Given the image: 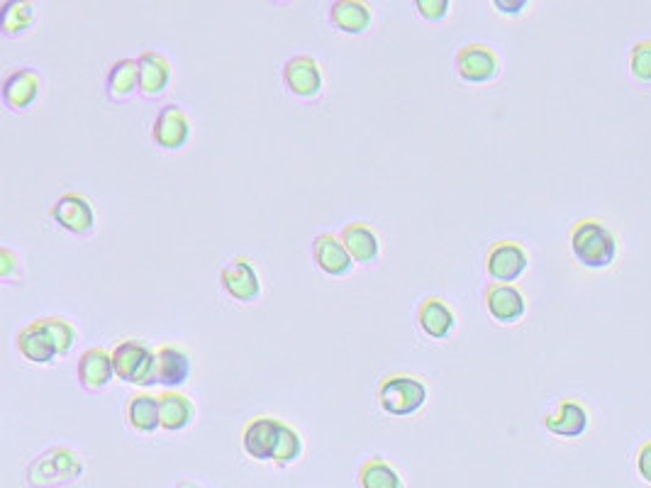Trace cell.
<instances>
[{
	"label": "cell",
	"instance_id": "obj_5",
	"mask_svg": "<svg viewBox=\"0 0 651 488\" xmlns=\"http://www.w3.org/2000/svg\"><path fill=\"white\" fill-rule=\"evenodd\" d=\"M49 215H52V220L61 230L71 232V235L86 237L96 227V210H93L91 201L83 193L76 191L59 196L52 208H49Z\"/></svg>",
	"mask_w": 651,
	"mask_h": 488
},
{
	"label": "cell",
	"instance_id": "obj_10",
	"mask_svg": "<svg viewBox=\"0 0 651 488\" xmlns=\"http://www.w3.org/2000/svg\"><path fill=\"white\" fill-rule=\"evenodd\" d=\"M283 83L288 93L300 98V101H315L322 93V71L320 64L308 54L288 59L283 64Z\"/></svg>",
	"mask_w": 651,
	"mask_h": 488
},
{
	"label": "cell",
	"instance_id": "obj_6",
	"mask_svg": "<svg viewBox=\"0 0 651 488\" xmlns=\"http://www.w3.org/2000/svg\"><path fill=\"white\" fill-rule=\"evenodd\" d=\"M220 286L232 301L237 303H257L261 298V279L257 266L247 257L230 259L220 271Z\"/></svg>",
	"mask_w": 651,
	"mask_h": 488
},
{
	"label": "cell",
	"instance_id": "obj_20",
	"mask_svg": "<svg viewBox=\"0 0 651 488\" xmlns=\"http://www.w3.org/2000/svg\"><path fill=\"white\" fill-rule=\"evenodd\" d=\"M15 347H18V352L30 364L47 366L59 357L57 347H54V342L49 340V335L42 330L37 320H32L30 325L22 327L18 335H15Z\"/></svg>",
	"mask_w": 651,
	"mask_h": 488
},
{
	"label": "cell",
	"instance_id": "obj_19",
	"mask_svg": "<svg viewBox=\"0 0 651 488\" xmlns=\"http://www.w3.org/2000/svg\"><path fill=\"white\" fill-rule=\"evenodd\" d=\"M344 247H347L349 257L354 259V264L361 266H374L381 257V242H378V235L371 230V225L366 223H349L344 225L342 230Z\"/></svg>",
	"mask_w": 651,
	"mask_h": 488
},
{
	"label": "cell",
	"instance_id": "obj_27",
	"mask_svg": "<svg viewBox=\"0 0 651 488\" xmlns=\"http://www.w3.org/2000/svg\"><path fill=\"white\" fill-rule=\"evenodd\" d=\"M32 22H35V8H32V3L10 0V3L3 5V13H0V30H3L5 37L25 35V32L32 27Z\"/></svg>",
	"mask_w": 651,
	"mask_h": 488
},
{
	"label": "cell",
	"instance_id": "obj_9",
	"mask_svg": "<svg viewBox=\"0 0 651 488\" xmlns=\"http://www.w3.org/2000/svg\"><path fill=\"white\" fill-rule=\"evenodd\" d=\"M152 140L164 152H178L191 140V120L183 113L181 105L169 103L157 113L152 125Z\"/></svg>",
	"mask_w": 651,
	"mask_h": 488
},
{
	"label": "cell",
	"instance_id": "obj_2",
	"mask_svg": "<svg viewBox=\"0 0 651 488\" xmlns=\"http://www.w3.org/2000/svg\"><path fill=\"white\" fill-rule=\"evenodd\" d=\"M83 474V462L76 452L69 447H52L42 452L40 457L32 459L25 476L30 488H59L74 484Z\"/></svg>",
	"mask_w": 651,
	"mask_h": 488
},
{
	"label": "cell",
	"instance_id": "obj_3",
	"mask_svg": "<svg viewBox=\"0 0 651 488\" xmlns=\"http://www.w3.org/2000/svg\"><path fill=\"white\" fill-rule=\"evenodd\" d=\"M573 257L586 269H608L617 257V244L612 232L598 220H581L571 232Z\"/></svg>",
	"mask_w": 651,
	"mask_h": 488
},
{
	"label": "cell",
	"instance_id": "obj_25",
	"mask_svg": "<svg viewBox=\"0 0 651 488\" xmlns=\"http://www.w3.org/2000/svg\"><path fill=\"white\" fill-rule=\"evenodd\" d=\"M544 427L559 437H581L588 427V413L581 403L561 401L556 413L544 418Z\"/></svg>",
	"mask_w": 651,
	"mask_h": 488
},
{
	"label": "cell",
	"instance_id": "obj_18",
	"mask_svg": "<svg viewBox=\"0 0 651 488\" xmlns=\"http://www.w3.org/2000/svg\"><path fill=\"white\" fill-rule=\"evenodd\" d=\"M191 376V357L181 347L164 345L157 349V366H154V384L166 388L183 386Z\"/></svg>",
	"mask_w": 651,
	"mask_h": 488
},
{
	"label": "cell",
	"instance_id": "obj_4",
	"mask_svg": "<svg viewBox=\"0 0 651 488\" xmlns=\"http://www.w3.org/2000/svg\"><path fill=\"white\" fill-rule=\"evenodd\" d=\"M115 376L125 384L154 386V366H157V352L144 345L142 340H122L113 349Z\"/></svg>",
	"mask_w": 651,
	"mask_h": 488
},
{
	"label": "cell",
	"instance_id": "obj_34",
	"mask_svg": "<svg viewBox=\"0 0 651 488\" xmlns=\"http://www.w3.org/2000/svg\"><path fill=\"white\" fill-rule=\"evenodd\" d=\"M495 8L500 10L503 15H517L527 8V3H505V0H495Z\"/></svg>",
	"mask_w": 651,
	"mask_h": 488
},
{
	"label": "cell",
	"instance_id": "obj_17",
	"mask_svg": "<svg viewBox=\"0 0 651 488\" xmlns=\"http://www.w3.org/2000/svg\"><path fill=\"white\" fill-rule=\"evenodd\" d=\"M139 61V96L159 98L171 83V64L164 54L147 49L137 57Z\"/></svg>",
	"mask_w": 651,
	"mask_h": 488
},
{
	"label": "cell",
	"instance_id": "obj_29",
	"mask_svg": "<svg viewBox=\"0 0 651 488\" xmlns=\"http://www.w3.org/2000/svg\"><path fill=\"white\" fill-rule=\"evenodd\" d=\"M300 457H303V437H300L296 427L281 423V435H278V445L271 462H274V467L278 469H286L293 467Z\"/></svg>",
	"mask_w": 651,
	"mask_h": 488
},
{
	"label": "cell",
	"instance_id": "obj_23",
	"mask_svg": "<svg viewBox=\"0 0 651 488\" xmlns=\"http://www.w3.org/2000/svg\"><path fill=\"white\" fill-rule=\"evenodd\" d=\"M159 413H161V427L169 432L186 430L188 425L196 420V406L188 396L178 391H164L159 393Z\"/></svg>",
	"mask_w": 651,
	"mask_h": 488
},
{
	"label": "cell",
	"instance_id": "obj_26",
	"mask_svg": "<svg viewBox=\"0 0 651 488\" xmlns=\"http://www.w3.org/2000/svg\"><path fill=\"white\" fill-rule=\"evenodd\" d=\"M359 488H403V479L395 471L391 464L383 462L381 457H371L361 464L359 476Z\"/></svg>",
	"mask_w": 651,
	"mask_h": 488
},
{
	"label": "cell",
	"instance_id": "obj_12",
	"mask_svg": "<svg viewBox=\"0 0 651 488\" xmlns=\"http://www.w3.org/2000/svg\"><path fill=\"white\" fill-rule=\"evenodd\" d=\"M278 435H281V420L271 418V415L249 420L242 432L244 454L257 459V462H271L278 445Z\"/></svg>",
	"mask_w": 651,
	"mask_h": 488
},
{
	"label": "cell",
	"instance_id": "obj_32",
	"mask_svg": "<svg viewBox=\"0 0 651 488\" xmlns=\"http://www.w3.org/2000/svg\"><path fill=\"white\" fill-rule=\"evenodd\" d=\"M415 10L420 13L422 20L439 22V20L447 18L449 10H452V5H449V0H417Z\"/></svg>",
	"mask_w": 651,
	"mask_h": 488
},
{
	"label": "cell",
	"instance_id": "obj_35",
	"mask_svg": "<svg viewBox=\"0 0 651 488\" xmlns=\"http://www.w3.org/2000/svg\"><path fill=\"white\" fill-rule=\"evenodd\" d=\"M178 488H200V486L191 484V481H181V484H178Z\"/></svg>",
	"mask_w": 651,
	"mask_h": 488
},
{
	"label": "cell",
	"instance_id": "obj_21",
	"mask_svg": "<svg viewBox=\"0 0 651 488\" xmlns=\"http://www.w3.org/2000/svg\"><path fill=\"white\" fill-rule=\"evenodd\" d=\"M105 93L110 103H125L139 93V61L137 59H118L110 64L105 76Z\"/></svg>",
	"mask_w": 651,
	"mask_h": 488
},
{
	"label": "cell",
	"instance_id": "obj_31",
	"mask_svg": "<svg viewBox=\"0 0 651 488\" xmlns=\"http://www.w3.org/2000/svg\"><path fill=\"white\" fill-rule=\"evenodd\" d=\"M20 279V257L10 247H3L0 249V281H3V284H15V281Z\"/></svg>",
	"mask_w": 651,
	"mask_h": 488
},
{
	"label": "cell",
	"instance_id": "obj_14",
	"mask_svg": "<svg viewBox=\"0 0 651 488\" xmlns=\"http://www.w3.org/2000/svg\"><path fill=\"white\" fill-rule=\"evenodd\" d=\"M313 259L317 269L332 279H342L354 271V259L349 257L347 247L330 232H322L313 240Z\"/></svg>",
	"mask_w": 651,
	"mask_h": 488
},
{
	"label": "cell",
	"instance_id": "obj_33",
	"mask_svg": "<svg viewBox=\"0 0 651 488\" xmlns=\"http://www.w3.org/2000/svg\"><path fill=\"white\" fill-rule=\"evenodd\" d=\"M637 469H639V474H642V479L651 484V442H647V445L639 449Z\"/></svg>",
	"mask_w": 651,
	"mask_h": 488
},
{
	"label": "cell",
	"instance_id": "obj_1",
	"mask_svg": "<svg viewBox=\"0 0 651 488\" xmlns=\"http://www.w3.org/2000/svg\"><path fill=\"white\" fill-rule=\"evenodd\" d=\"M378 406L386 415L393 418H410L420 413L427 403L425 381L410 374H391L383 376L376 391Z\"/></svg>",
	"mask_w": 651,
	"mask_h": 488
},
{
	"label": "cell",
	"instance_id": "obj_28",
	"mask_svg": "<svg viewBox=\"0 0 651 488\" xmlns=\"http://www.w3.org/2000/svg\"><path fill=\"white\" fill-rule=\"evenodd\" d=\"M37 323L44 332L49 335V340L54 342V347H57L59 357H66V354L71 352L76 345V340H79V332H76V327L69 323L66 318H59V315H47V318H37Z\"/></svg>",
	"mask_w": 651,
	"mask_h": 488
},
{
	"label": "cell",
	"instance_id": "obj_22",
	"mask_svg": "<svg viewBox=\"0 0 651 488\" xmlns=\"http://www.w3.org/2000/svg\"><path fill=\"white\" fill-rule=\"evenodd\" d=\"M330 22L344 35H364L371 27V8L359 0H337L330 5Z\"/></svg>",
	"mask_w": 651,
	"mask_h": 488
},
{
	"label": "cell",
	"instance_id": "obj_16",
	"mask_svg": "<svg viewBox=\"0 0 651 488\" xmlns=\"http://www.w3.org/2000/svg\"><path fill=\"white\" fill-rule=\"evenodd\" d=\"M115 376L113 354L105 349H86L79 359V381L88 393H100L110 386Z\"/></svg>",
	"mask_w": 651,
	"mask_h": 488
},
{
	"label": "cell",
	"instance_id": "obj_15",
	"mask_svg": "<svg viewBox=\"0 0 651 488\" xmlns=\"http://www.w3.org/2000/svg\"><path fill=\"white\" fill-rule=\"evenodd\" d=\"M483 301L491 318L500 325H515L527 310L525 296L513 284H491L483 293Z\"/></svg>",
	"mask_w": 651,
	"mask_h": 488
},
{
	"label": "cell",
	"instance_id": "obj_13",
	"mask_svg": "<svg viewBox=\"0 0 651 488\" xmlns=\"http://www.w3.org/2000/svg\"><path fill=\"white\" fill-rule=\"evenodd\" d=\"M417 327L422 330V335L430 337V340H447L456 327V315L454 310L449 308V303L439 296L425 298L420 305H417Z\"/></svg>",
	"mask_w": 651,
	"mask_h": 488
},
{
	"label": "cell",
	"instance_id": "obj_24",
	"mask_svg": "<svg viewBox=\"0 0 651 488\" xmlns=\"http://www.w3.org/2000/svg\"><path fill=\"white\" fill-rule=\"evenodd\" d=\"M127 425L139 435H152L161 427V413H159V398L149 396V393H137L127 401L125 406Z\"/></svg>",
	"mask_w": 651,
	"mask_h": 488
},
{
	"label": "cell",
	"instance_id": "obj_7",
	"mask_svg": "<svg viewBox=\"0 0 651 488\" xmlns=\"http://www.w3.org/2000/svg\"><path fill=\"white\" fill-rule=\"evenodd\" d=\"M454 66L459 79L474 83V86L491 83L500 71L498 57H495L493 49L486 47V44H466V47H461L459 52H456Z\"/></svg>",
	"mask_w": 651,
	"mask_h": 488
},
{
	"label": "cell",
	"instance_id": "obj_8",
	"mask_svg": "<svg viewBox=\"0 0 651 488\" xmlns=\"http://www.w3.org/2000/svg\"><path fill=\"white\" fill-rule=\"evenodd\" d=\"M527 252L520 242L500 240L491 244L486 254V271L498 284H513L527 269Z\"/></svg>",
	"mask_w": 651,
	"mask_h": 488
},
{
	"label": "cell",
	"instance_id": "obj_30",
	"mask_svg": "<svg viewBox=\"0 0 651 488\" xmlns=\"http://www.w3.org/2000/svg\"><path fill=\"white\" fill-rule=\"evenodd\" d=\"M632 74L642 83H651V42H637L632 49Z\"/></svg>",
	"mask_w": 651,
	"mask_h": 488
},
{
	"label": "cell",
	"instance_id": "obj_11",
	"mask_svg": "<svg viewBox=\"0 0 651 488\" xmlns=\"http://www.w3.org/2000/svg\"><path fill=\"white\" fill-rule=\"evenodd\" d=\"M42 93V79L35 69L22 66L10 71L3 81V103L10 113H27Z\"/></svg>",
	"mask_w": 651,
	"mask_h": 488
}]
</instances>
